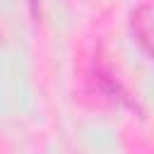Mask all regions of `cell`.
Masks as SVG:
<instances>
[{"label": "cell", "mask_w": 154, "mask_h": 154, "mask_svg": "<svg viewBox=\"0 0 154 154\" xmlns=\"http://www.w3.org/2000/svg\"><path fill=\"white\" fill-rule=\"evenodd\" d=\"M132 34L142 51L154 60V0L142 2L132 14Z\"/></svg>", "instance_id": "cell-1"}]
</instances>
